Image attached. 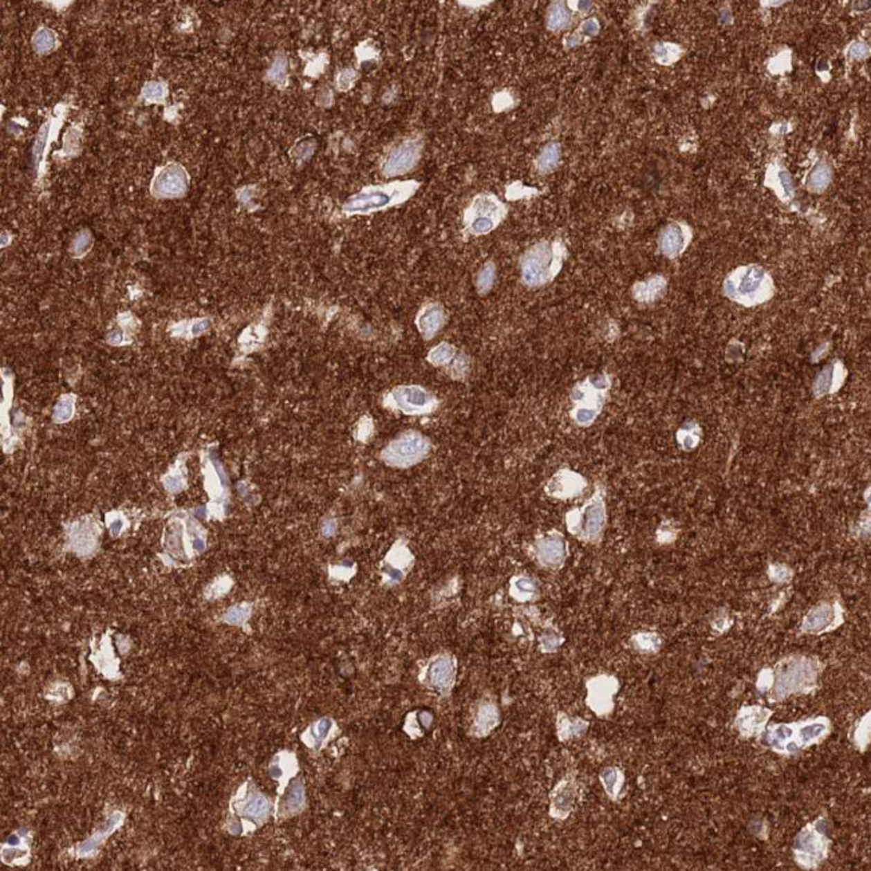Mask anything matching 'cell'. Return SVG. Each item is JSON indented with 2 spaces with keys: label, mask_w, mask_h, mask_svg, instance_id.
I'll return each mask as SVG.
<instances>
[{
  "label": "cell",
  "mask_w": 871,
  "mask_h": 871,
  "mask_svg": "<svg viewBox=\"0 0 871 871\" xmlns=\"http://www.w3.org/2000/svg\"><path fill=\"white\" fill-rule=\"evenodd\" d=\"M825 670L822 659L815 656L792 653L779 659L773 666L760 670L756 689L768 702H783L806 696L819 689V679Z\"/></svg>",
  "instance_id": "1"
},
{
  "label": "cell",
  "mask_w": 871,
  "mask_h": 871,
  "mask_svg": "<svg viewBox=\"0 0 871 871\" xmlns=\"http://www.w3.org/2000/svg\"><path fill=\"white\" fill-rule=\"evenodd\" d=\"M566 254V247L560 239L535 243L519 262L522 283L530 288L551 283L560 273Z\"/></svg>",
  "instance_id": "2"
},
{
  "label": "cell",
  "mask_w": 871,
  "mask_h": 871,
  "mask_svg": "<svg viewBox=\"0 0 871 871\" xmlns=\"http://www.w3.org/2000/svg\"><path fill=\"white\" fill-rule=\"evenodd\" d=\"M829 819L819 815L800 829L792 843L795 863L803 870H818L829 858L832 841L829 839Z\"/></svg>",
  "instance_id": "3"
},
{
  "label": "cell",
  "mask_w": 871,
  "mask_h": 871,
  "mask_svg": "<svg viewBox=\"0 0 871 871\" xmlns=\"http://www.w3.org/2000/svg\"><path fill=\"white\" fill-rule=\"evenodd\" d=\"M420 184L414 180L393 181L365 188L353 196L343 207L347 213H372L398 205L410 199Z\"/></svg>",
  "instance_id": "4"
},
{
  "label": "cell",
  "mask_w": 871,
  "mask_h": 871,
  "mask_svg": "<svg viewBox=\"0 0 871 871\" xmlns=\"http://www.w3.org/2000/svg\"><path fill=\"white\" fill-rule=\"evenodd\" d=\"M606 524L607 510L602 487H596L593 496L587 499L582 507L574 508L566 515L567 530L585 543H599L603 538Z\"/></svg>",
  "instance_id": "5"
},
{
  "label": "cell",
  "mask_w": 871,
  "mask_h": 871,
  "mask_svg": "<svg viewBox=\"0 0 871 871\" xmlns=\"http://www.w3.org/2000/svg\"><path fill=\"white\" fill-rule=\"evenodd\" d=\"M610 387L612 380L605 373L590 376L575 385L571 392L573 409L570 416L576 425L587 428L594 424L603 409Z\"/></svg>",
  "instance_id": "6"
},
{
  "label": "cell",
  "mask_w": 871,
  "mask_h": 871,
  "mask_svg": "<svg viewBox=\"0 0 871 871\" xmlns=\"http://www.w3.org/2000/svg\"><path fill=\"white\" fill-rule=\"evenodd\" d=\"M724 294L745 306L762 303L771 295V282L759 266L742 267L724 283Z\"/></svg>",
  "instance_id": "7"
},
{
  "label": "cell",
  "mask_w": 871,
  "mask_h": 871,
  "mask_svg": "<svg viewBox=\"0 0 871 871\" xmlns=\"http://www.w3.org/2000/svg\"><path fill=\"white\" fill-rule=\"evenodd\" d=\"M507 214V205L496 194L480 193L464 213L466 232L472 236L490 234L506 220Z\"/></svg>",
  "instance_id": "8"
},
{
  "label": "cell",
  "mask_w": 871,
  "mask_h": 871,
  "mask_svg": "<svg viewBox=\"0 0 871 871\" xmlns=\"http://www.w3.org/2000/svg\"><path fill=\"white\" fill-rule=\"evenodd\" d=\"M430 450V443L419 432H406L385 446L381 453L389 467L409 468L421 463Z\"/></svg>",
  "instance_id": "9"
},
{
  "label": "cell",
  "mask_w": 871,
  "mask_h": 871,
  "mask_svg": "<svg viewBox=\"0 0 871 871\" xmlns=\"http://www.w3.org/2000/svg\"><path fill=\"white\" fill-rule=\"evenodd\" d=\"M385 405L409 416H421L436 410L439 401L430 392L421 386L401 385L394 387L386 396Z\"/></svg>",
  "instance_id": "10"
},
{
  "label": "cell",
  "mask_w": 871,
  "mask_h": 871,
  "mask_svg": "<svg viewBox=\"0 0 871 871\" xmlns=\"http://www.w3.org/2000/svg\"><path fill=\"white\" fill-rule=\"evenodd\" d=\"M845 623V609L839 600H822L812 606L800 623V633L808 636L827 634Z\"/></svg>",
  "instance_id": "11"
},
{
  "label": "cell",
  "mask_w": 871,
  "mask_h": 871,
  "mask_svg": "<svg viewBox=\"0 0 871 871\" xmlns=\"http://www.w3.org/2000/svg\"><path fill=\"white\" fill-rule=\"evenodd\" d=\"M832 732V722L827 716H815L791 723L789 756L823 743Z\"/></svg>",
  "instance_id": "12"
},
{
  "label": "cell",
  "mask_w": 871,
  "mask_h": 871,
  "mask_svg": "<svg viewBox=\"0 0 871 871\" xmlns=\"http://www.w3.org/2000/svg\"><path fill=\"white\" fill-rule=\"evenodd\" d=\"M586 704L598 717H607L614 710L619 682L614 676L599 675L586 682Z\"/></svg>",
  "instance_id": "13"
},
{
  "label": "cell",
  "mask_w": 871,
  "mask_h": 871,
  "mask_svg": "<svg viewBox=\"0 0 871 871\" xmlns=\"http://www.w3.org/2000/svg\"><path fill=\"white\" fill-rule=\"evenodd\" d=\"M423 138L420 136L406 138L390 150L383 164V173L387 177L401 176L413 169L423 153Z\"/></svg>",
  "instance_id": "14"
},
{
  "label": "cell",
  "mask_w": 871,
  "mask_h": 871,
  "mask_svg": "<svg viewBox=\"0 0 871 871\" xmlns=\"http://www.w3.org/2000/svg\"><path fill=\"white\" fill-rule=\"evenodd\" d=\"M773 715V710L763 705H743L735 717L733 726L737 735L744 739H759Z\"/></svg>",
  "instance_id": "15"
},
{
  "label": "cell",
  "mask_w": 871,
  "mask_h": 871,
  "mask_svg": "<svg viewBox=\"0 0 871 871\" xmlns=\"http://www.w3.org/2000/svg\"><path fill=\"white\" fill-rule=\"evenodd\" d=\"M533 553L538 563L546 569L562 567L567 558V544L563 535L551 531L540 536L533 544Z\"/></svg>",
  "instance_id": "16"
},
{
  "label": "cell",
  "mask_w": 871,
  "mask_h": 871,
  "mask_svg": "<svg viewBox=\"0 0 871 871\" xmlns=\"http://www.w3.org/2000/svg\"><path fill=\"white\" fill-rule=\"evenodd\" d=\"M188 174L178 164L161 168L153 180L152 191L158 197H177L188 190Z\"/></svg>",
  "instance_id": "17"
},
{
  "label": "cell",
  "mask_w": 871,
  "mask_h": 871,
  "mask_svg": "<svg viewBox=\"0 0 871 871\" xmlns=\"http://www.w3.org/2000/svg\"><path fill=\"white\" fill-rule=\"evenodd\" d=\"M587 487V480L578 472L571 469H560L549 480L546 493L553 499L567 500L583 493Z\"/></svg>",
  "instance_id": "18"
},
{
  "label": "cell",
  "mask_w": 871,
  "mask_h": 871,
  "mask_svg": "<svg viewBox=\"0 0 871 871\" xmlns=\"http://www.w3.org/2000/svg\"><path fill=\"white\" fill-rule=\"evenodd\" d=\"M689 240V231L686 226L681 223L668 224L659 234V248L661 254L669 259H675L682 254Z\"/></svg>",
  "instance_id": "19"
},
{
  "label": "cell",
  "mask_w": 871,
  "mask_h": 871,
  "mask_svg": "<svg viewBox=\"0 0 871 871\" xmlns=\"http://www.w3.org/2000/svg\"><path fill=\"white\" fill-rule=\"evenodd\" d=\"M576 794V785L574 780L570 779H565L555 787L550 798L551 816L555 819H566L574 808Z\"/></svg>",
  "instance_id": "20"
},
{
  "label": "cell",
  "mask_w": 871,
  "mask_h": 871,
  "mask_svg": "<svg viewBox=\"0 0 871 871\" xmlns=\"http://www.w3.org/2000/svg\"><path fill=\"white\" fill-rule=\"evenodd\" d=\"M455 673L456 665L453 659L449 656H439L428 665L425 680L432 688L446 690L455 681Z\"/></svg>",
  "instance_id": "21"
},
{
  "label": "cell",
  "mask_w": 871,
  "mask_h": 871,
  "mask_svg": "<svg viewBox=\"0 0 871 871\" xmlns=\"http://www.w3.org/2000/svg\"><path fill=\"white\" fill-rule=\"evenodd\" d=\"M446 311L439 303H428L416 318V326L424 340H432L446 324Z\"/></svg>",
  "instance_id": "22"
},
{
  "label": "cell",
  "mask_w": 871,
  "mask_h": 871,
  "mask_svg": "<svg viewBox=\"0 0 871 871\" xmlns=\"http://www.w3.org/2000/svg\"><path fill=\"white\" fill-rule=\"evenodd\" d=\"M846 372L839 362H831L815 378L812 392L816 397H825L838 392L845 383Z\"/></svg>",
  "instance_id": "23"
},
{
  "label": "cell",
  "mask_w": 871,
  "mask_h": 871,
  "mask_svg": "<svg viewBox=\"0 0 871 871\" xmlns=\"http://www.w3.org/2000/svg\"><path fill=\"white\" fill-rule=\"evenodd\" d=\"M410 559H412V555L407 551V549L401 542L397 543L387 555V563L385 567V575L387 576V579L390 582L401 580L404 576L403 570L409 566Z\"/></svg>",
  "instance_id": "24"
},
{
  "label": "cell",
  "mask_w": 871,
  "mask_h": 871,
  "mask_svg": "<svg viewBox=\"0 0 871 871\" xmlns=\"http://www.w3.org/2000/svg\"><path fill=\"white\" fill-rule=\"evenodd\" d=\"M849 740L851 745L859 752H865L871 740V713L870 710L861 716L855 723L852 724L849 732Z\"/></svg>",
  "instance_id": "25"
},
{
  "label": "cell",
  "mask_w": 871,
  "mask_h": 871,
  "mask_svg": "<svg viewBox=\"0 0 871 871\" xmlns=\"http://www.w3.org/2000/svg\"><path fill=\"white\" fill-rule=\"evenodd\" d=\"M666 287V280L662 277H652L648 280L638 282L633 287V295L638 302L649 303L654 302L662 295Z\"/></svg>",
  "instance_id": "26"
},
{
  "label": "cell",
  "mask_w": 871,
  "mask_h": 871,
  "mask_svg": "<svg viewBox=\"0 0 871 871\" xmlns=\"http://www.w3.org/2000/svg\"><path fill=\"white\" fill-rule=\"evenodd\" d=\"M121 822H122V815H121V814H118V812H117V814L111 815V816L107 819V823H105L101 829H98L97 832H94L91 838H89L86 842H84V843L80 846V850H78V852H80L81 855H87V854H90V852H94V851L97 850V849H98V847L104 843V841H105L107 836L111 834V831L116 829V827H117Z\"/></svg>",
  "instance_id": "27"
},
{
  "label": "cell",
  "mask_w": 871,
  "mask_h": 871,
  "mask_svg": "<svg viewBox=\"0 0 871 871\" xmlns=\"http://www.w3.org/2000/svg\"><path fill=\"white\" fill-rule=\"evenodd\" d=\"M599 779L606 795L612 800H618L625 785V773L616 767H606L600 771Z\"/></svg>",
  "instance_id": "28"
},
{
  "label": "cell",
  "mask_w": 871,
  "mask_h": 871,
  "mask_svg": "<svg viewBox=\"0 0 871 871\" xmlns=\"http://www.w3.org/2000/svg\"><path fill=\"white\" fill-rule=\"evenodd\" d=\"M268 811H270V803L267 798L259 792H251L240 807L241 815L253 820L266 819V816L268 815Z\"/></svg>",
  "instance_id": "29"
},
{
  "label": "cell",
  "mask_w": 871,
  "mask_h": 871,
  "mask_svg": "<svg viewBox=\"0 0 871 871\" xmlns=\"http://www.w3.org/2000/svg\"><path fill=\"white\" fill-rule=\"evenodd\" d=\"M589 728V722L582 719H571L567 715L560 713L558 719V735L562 742L582 736Z\"/></svg>",
  "instance_id": "30"
},
{
  "label": "cell",
  "mask_w": 871,
  "mask_h": 871,
  "mask_svg": "<svg viewBox=\"0 0 871 871\" xmlns=\"http://www.w3.org/2000/svg\"><path fill=\"white\" fill-rule=\"evenodd\" d=\"M560 160V147L558 143H550L547 144L544 148L542 149V152L538 154V157L535 158V169L538 170L542 174L550 173L553 172L556 165L559 164Z\"/></svg>",
  "instance_id": "31"
},
{
  "label": "cell",
  "mask_w": 871,
  "mask_h": 871,
  "mask_svg": "<svg viewBox=\"0 0 871 871\" xmlns=\"http://www.w3.org/2000/svg\"><path fill=\"white\" fill-rule=\"evenodd\" d=\"M571 24V15L563 1H553L547 12V28L550 31H560Z\"/></svg>",
  "instance_id": "32"
},
{
  "label": "cell",
  "mask_w": 871,
  "mask_h": 871,
  "mask_svg": "<svg viewBox=\"0 0 871 871\" xmlns=\"http://www.w3.org/2000/svg\"><path fill=\"white\" fill-rule=\"evenodd\" d=\"M499 722V712L497 708L492 704H484L480 706L477 716H476V722H475V729L479 735H487L490 729H493L496 726V724Z\"/></svg>",
  "instance_id": "33"
},
{
  "label": "cell",
  "mask_w": 871,
  "mask_h": 871,
  "mask_svg": "<svg viewBox=\"0 0 871 871\" xmlns=\"http://www.w3.org/2000/svg\"><path fill=\"white\" fill-rule=\"evenodd\" d=\"M511 594L520 602L531 600L538 594V587L531 578L516 576L511 583Z\"/></svg>",
  "instance_id": "34"
},
{
  "label": "cell",
  "mask_w": 871,
  "mask_h": 871,
  "mask_svg": "<svg viewBox=\"0 0 871 871\" xmlns=\"http://www.w3.org/2000/svg\"><path fill=\"white\" fill-rule=\"evenodd\" d=\"M456 357L457 350L455 349V346L449 345L448 342H441L429 351L428 361L433 366H446L450 362L455 361Z\"/></svg>",
  "instance_id": "35"
},
{
  "label": "cell",
  "mask_w": 871,
  "mask_h": 871,
  "mask_svg": "<svg viewBox=\"0 0 871 871\" xmlns=\"http://www.w3.org/2000/svg\"><path fill=\"white\" fill-rule=\"evenodd\" d=\"M831 168L826 163H820L818 164L808 177V190L814 192H820L827 188V185L831 181Z\"/></svg>",
  "instance_id": "36"
},
{
  "label": "cell",
  "mask_w": 871,
  "mask_h": 871,
  "mask_svg": "<svg viewBox=\"0 0 871 871\" xmlns=\"http://www.w3.org/2000/svg\"><path fill=\"white\" fill-rule=\"evenodd\" d=\"M702 439V429L695 423H689L680 428L677 432V441L684 450H692L699 446Z\"/></svg>",
  "instance_id": "37"
},
{
  "label": "cell",
  "mask_w": 871,
  "mask_h": 871,
  "mask_svg": "<svg viewBox=\"0 0 871 871\" xmlns=\"http://www.w3.org/2000/svg\"><path fill=\"white\" fill-rule=\"evenodd\" d=\"M304 805V789L299 782H294L283 800V811L287 814H295L300 811Z\"/></svg>",
  "instance_id": "38"
},
{
  "label": "cell",
  "mask_w": 871,
  "mask_h": 871,
  "mask_svg": "<svg viewBox=\"0 0 871 871\" xmlns=\"http://www.w3.org/2000/svg\"><path fill=\"white\" fill-rule=\"evenodd\" d=\"M634 649L641 653H657L661 649L662 639L656 633H638L632 637Z\"/></svg>",
  "instance_id": "39"
},
{
  "label": "cell",
  "mask_w": 871,
  "mask_h": 871,
  "mask_svg": "<svg viewBox=\"0 0 871 871\" xmlns=\"http://www.w3.org/2000/svg\"><path fill=\"white\" fill-rule=\"evenodd\" d=\"M598 31H599V23L594 18H590V19H587V21H585L580 24L579 30L575 34L566 38L565 44H566V47H574L576 44L582 42V39L592 38V37L596 35Z\"/></svg>",
  "instance_id": "40"
},
{
  "label": "cell",
  "mask_w": 871,
  "mask_h": 871,
  "mask_svg": "<svg viewBox=\"0 0 871 871\" xmlns=\"http://www.w3.org/2000/svg\"><path fill=\"white\" fill-rule=\"evenodd\" d=\"M495 277H496L495 264L492 262L486 263L476 277V288L480 295H486L492 290L493 283H495Z\"/></svg>",
  "instance_id": "41"
},
{
  "label": "cell",
  "mask_w": 871,
  "mask_h": 871,
  "mask_svg": "<svg viewBox=\"0 0 871 871\" xmlns=\"http://www.w3.org/2000/svg\"><path fill=\"white\" fill-rule=\"evenodd\" d=\"M57 44V37L50 28H41L33 38V47L38 53H48Z\"/></svg>",
  "instance_id": "42"
},
{
  "label": "cell",
  "mask_w": 871,
  "mask_h": 871,
  "mask_svg": "<svg viewBox=\"0 0 871 871\" xmlns=\"http://www.w3.org/2000/svg\"><path fill=\"white\" fill-rule=\"evenodd\" d=\"M654 55L659 64H672L679 58V48L670 43H657L654 46Z\"/></svg>",
  "instance_id": "43"
},
{
  "label": "cell",
  "mask_w": 871,
  "mask_h": 871,
  "mask_svg": "<svg viewBox=\"0 0 871 871\" xmlns=\"http://www.w3.org/2000/svg\"><path fill=\"white\" fill-rule=\"evenodd\" d=\"M167 94V87L163 82L152 81L144 86L143 95L148 102H164Z\"/></svg>",
  "instance_id": "44"
},
{
  "label": "cell",
  "mask_w": 871,
  "mask_h": 871,
  "mask_svg": "<svg viewBox=\"0 0 871 871\" xmlns=\"http://www.w3.org/2000/svg\"><path fill=\"white\" fill-rule=\"evenodd\" d=\"M250 614H251V607L248 605H237L231 607L224 614V621L231 625H241L248 619Z\"/></svg>",
  "instance_id": "45"
},
{
  "label": "cell",
  "mask_w": 871,
  "mask_h": 871,
  "mask_svg": "<svg viewBox=\"0 0 871 871\" xmlns=\"http://www.w3.org/2000/svg\"><path fill=\"white\" fill-rule=\"evenodd\" d=\"M535 194H538V190H536V188L524 187L520 181H515V183H512L511 185L507 187V191H506V197H507L508 200H511V201L520 200V199H527V197L530 199L531 196H535Z\"/></svg>",
  "instance_id": "46"
},
{
  "label": "cell",
  "mask_w": 871,
  "mask_h": 871,
  "mask_svg": "<svg viewBox=\"0 0 871 871\" xmlns=\"http://www.w3.org/2000/svg\"><path fill=\"white\" fill-rule=\"evenodd\" d=\"M794 571L786 565H769L768 578L773 583H787L792 579Z\"/></svg>",
  "instance_id": "47"
},
{
  "label": "cell",
  "mask_w": 871,
  "mask_h": 871,
  "mask_svg": "<svg viewBox=\"0 0 871 871\" xmlns=\"http://www.w3.org/2000/svg\"><path fill=\"white\" fill-rule=\"evenodd\" d=\"M286 77H287V62L284 57L279 55L268 73V78L277 84H282L284 82Z\"/></svg>",
  "instance_id": "48"
},
{
  "label": "cell",
  "mask_w": 871,
  "mask_h": 871,
  "mask_svg": "<svg viewBox=\"0 0 871 871\" xmlns=\"http://www.w3.org/2000/svg\"><path fill=\"white\" fill-rule=\"evenodd\" d=\"M73 412H74V405H73V401H71V400H68V398L61 400V401L58 403V405L55 406V410H54V420H55L57 423H64V421H67V420H70V419H71Z\"/></svg>",
  "instance_id": "49"
},
{
  "label": "cell",
  "mask_w": 871,
  "mask_h": 871,
  "mask_svg": "<svg viewBox=\"0 0 871 871\" xmlns=\"http://www.w3.org/2000/svg\"><path fill=\"white\" fill-rule=\"evenodd\" d=\"M48 136H50V124H44L41 130H39L38 136H37V140H35V144H34V150H33L37 163L42 157L46 144H47V140H48Z\"/></svg>",
  "instance_id": "50"
},
{
  "label": "cell",
  "mask_w": 871,
  "mask_h": 871,
  "mask_svg": "<svg viewBox=\"0 0 871 871\" xmlns=\"http://www.w3.org/2000/svg\"><path fill=\"white\" fill-rule=\"evenodd\" d=\"M93 542H94V536H91V533L87 531V530L77 531L75 532V535H74V544H75V549H77V550H80V551H82V553L89 551V550L91 549Z\"/></svg>",
  "instance_id": "51"
},
{
  "label": "cell",
  "mask_w": 871,
  "mask_h": 871,
  "mask_svg": "<svg viewBox=\"0 0 871 871\" xmlns=\"http://www.w3.org/2000/svg\"><path fill=\"white\" fill-rule=\"evenodd\" d=\"M91 246V236L89 232H80L73 241V253L75 255H82Z\"/></svg>",
  "instance_id": "52"
},
{
  "label": "cell",
  "mask_w": 871,
  "mask_h": 871,
  "mask_svg": "<svg viewBox=\"0 0 871 871\" xmlns=\"http://www.w3.org/2000/svg\"><path fill=\"white\" fill-rule=\"evenodd\" d=\"M330 728H331V722H330L329 719H322V720H319L318 723L315 724V725L311 728V735H313V739H314V740H317L318 743L319 742H322V740L326 737V735L329 733Z\"/></svg>",
  "instance_id": "53"
},
{
  "label": "cell",
  "mask_w": 871,
  "mask_h": 871,
  "mask_svg": "<svg viewBox=\"0 0 871 871\" xmlns=\"http://www.w3.org/2000/svg\"><path fill=\"white\" fill-rule=\"evenodd\" d=\"M542 643H543V650L544 652H553L562 643V638L559 637L558 634L550 633V634L543 636Z\"/></svg>",
  "instance_id": "54"
},
{
  "label": "cell",
  "mask_w": 871,
  "mask_h": 871,
  "mask_svg": "<svg viewBox=\"0 0 871 871\" xmlns=\"http://www.w3.org/2000/svg\"><path fill=\"white\" fill-rule=\"evenodd\" d=\"M851 57L856 59H862L869 54V47L863 43H855L850 50Z\"/></svg>",
  "instance_id": "55"
},
{
  "label": "cell",
  "mask_w": 871,
  "mask_h": 871,
  "mask_svg": "<svg viewBox=\"0 0 871 871\" xmlns=\"http://www.w3.org/2000/svg\"><path fill=\"white\" fill-rule=\"evenodd\" d=\"M353 80H354V74L351 73V70L342 71L340 80H338V87H340V90H347L353 84Z\"/></svg>",
  "instance_id": "56"
},
{
  "label": "cell",
  "mask_w": 871,
  "mask_h": 871,
  "mask_svg": "<svg viewBox=\"0 0 871 871\" xmlns=\"http://www.w3.org/2000/svg\"><path fill=\"white\" fill-rule=\"evenodd\" d=\"M779 181H780V184H782L783 191L786 192L787 196H789V197H791V194H792V183H791V177H789V174H788L787 172H782V173H779Z\"/></svg>",
  "instance_id": "57"
},
{
  "label": "cell",
  "mask_w": 871,
  "mask_h": 871,
  "mask_svg": "<svg viewBox=\"0 0 871 871\" xmlns=\"http://www.w3.org/2000/svg\"><path fill=\"white\" fill-rule=\"evenodd\" d=\"M181 484H183L181 479H180V477H177V476H173V475L168 476V479L165 480V487H167V489L170 490V492L180 490V489H181Z\"/></svg>",
  "instance_id": "58"
},
{
  "label": "cell",
  "mask_w": 871,
  "mask_h": 871,
  "mask_svg": "<svg viewBox=\"0 0 871 871\" xmlns=\"http://www.w3.org/2000/svg\"><path fill=\"white\" fill-rule=\"evenodd\" d=\"M336 530H337V523H336V520H334V519H333V520H331V519H330V520H326V522L323 523V526H322V533H323L324 536H331V535H334Z\"/></svg>",
  "instance_id": "59"
},
{
  "label": "cell",
  "mask_w": 871,
  "mask_h": 871,
  "mask_svg": "<svg viewBox=\"0 0 871 871\" xmlns=\"http://www.w3.org/2000/svg\"><path fill=\"white\" fill-rule=\"evenodd\" d=\"M192 547H193V550H196L197 553L204 551V549H205V542H204V539H203V538H200L199 535H193V539H192Z\"/></svg>",
  "instance_id": "60"
},
{
  "label": "cell",
  "mask_w": 871,
  "mask_h": 871,
  "mask_svg": "<svg viewBox=\"0 0 871 871\" xmlns=\"http://www.w3.org/2000/svg\"><path fill=\"white\" fill-rule=\"evenodd\" d=\"M122 529H124V520L122 519H114L110 523V533L113 536H117L120 532L122 531Z\"/></svg>",
  "instance_id": "61"
}]
</instances>
